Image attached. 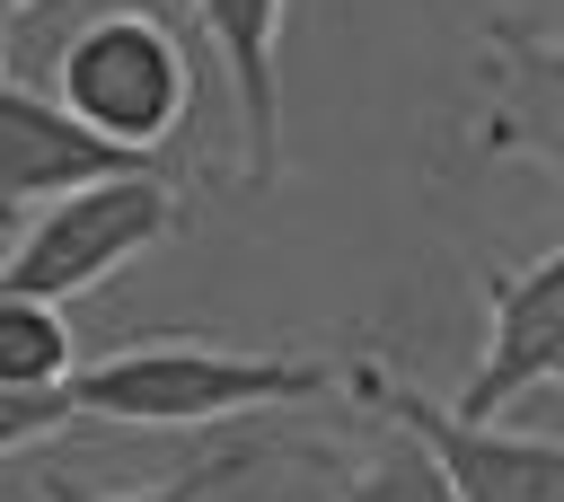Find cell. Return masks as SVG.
Masks as SVG:
<instances>
[{"label":"cell","instance_id":"4","mask_svg":"<svg viewBox=\"0 0 564 502\" xmlns=\"http://www.w3.org/2000/svg\"><path fill=\"white\" fill-rule=\"evenodd\" d=\"M344 396H361L379 423L423 440L458 502H564V440L555 432H494V423L441 414L414 388H397L379 361H344Z\"/></svg>","mask_w":564,"mask_h":502},{"label":"cell","instance_id":"7","mask_svg":"<svg viewBox=\"0 0 564 502\" xmlns=\"http://www.w3.org/2000/svg\"><path fill=\"white\" fill-rule=\"evenodd\" d=\"M194 26L220 53L238 97V176L273 185L282 176V0H194Z\"/></svg>","mask_w":564,"mask_h":502},{"label":"cell","instance_id":"2","mask_svg":"<svg viewBox=\"0 0 564 502\" xmlns=\"http://www.w3.org/2000/svg\"><path fill=\"white\" fill-rule=\"evenodd\" d=\"M53 106L70 123H88L97 141L150 159L194 114V62L150 9H97L53 53Z\"/></svg>","mask_w":564,"mask_h":502},{"label":"cell","instance_id":"8","mask_svg":"<svg viewBox=\"0 0 564 502\" xmlns=\"http://www.w3.org/2000/svg\"><path fill=\"white\" fill-rule=\"evenodd\" d=\"M520 106L485 123V150H529L538 167H555V35H494V70Z\"/></svg>","mask_w":564,"mask_h":502},{"label":"cell","instance_id":"1","mask_svg":"<svg viewBox=\"0 0 564 502\" xmlns=\"http://www.w3.org/2000/svg\"><path fill=\"white\" fill-rule=\"evenodd\" d=\"M335 388H344V361H317V352H229V343H185V335L123 343V352L79 361L62 379L79 423H141V432L238 423V414L308 405V396H335Z\"/></svg>","mask_w":564,"mask_h":502},{"label":"cell","instance_id":"13","mask_svg":"<svg viewBox=\"0 0 564 502\" xmlns=\"http://www.w3.org/2000/svg\"><path fill=\"white\" fill-rule=\"evenodd\" d=\"M9 9H26V0H0V18H9Z\"/></svg>","mask_w":564,"mask_h":502},{"label":"cell","instance_id":"5","mask_svg":"<svg viewBox=\"0 0 564 502\" xmlns=\"http://www.w3.org/2000/svg\"><path fill=\"white\" fill-rule=\"evenodd\" d=\"M564 379V247L529 255L520 273L485 282V361L458 388V414L485 423L511 396H538Z\"/></svg>","mask_w":564,"mask_h":502},{"label":"cell","instance_id":"11","mask_svg":"<svg viewBox=\"0 0 564 502\" xmlns=\"http://www.w3.org/2000/svg\"><path fill=\"white\" fill-rule=\"evenodd\" d=\"M256 467V449H220V458H203V467H185V476H167V484H150V493H79V484H44V502H203V493H220L229 476H247Z\"/></svg>","mask_w":564,"mask_h":502},{"label":"cell","instance_id":"3","mask_svg":"<svg viewBox=\"0 0 564 502\" xmlns=\"http://www.w3.org/2000/svg\"><path fill=\"white\" fill-rule=\"evenodd\" d=\"M176 220H185V203H176V185H159L150 167L70 185L62 203H44V211L0 247V282H9V291H35V299H79V291H97L106 273H123L141 247L176 238Z\"/></svg>","mask_w":564,"mask_h":502},{"label":"cell","instance_id":"12","mask_svg":"<svg viewBox=\"0 0 564 502\" xmlns=\"http://www.w3.org/2000/svg\"><path fill=\"white\" fill-rule=\"evenodd\" d=\"M53 432H79V414H70L62 388H0V458L9 449H35Z\"/></svg>","mask_w":564,"mask_h":502},{"label":"cell","instance_id":"9","mask_svg":"<svg viewBox=\"0 0 564 502\" xmlns=\"http://www.w3.org/2000/svg\"><path fill=\"white\" fill-rule=\"evenodd\" d=\"M70 317L62 299H35V291H9L0 282V388H62L79 361H70Z\"/></svg>","mask_w":564,"mask_h":502},{"label":"cell","instance_id":"10","mask_svg":"<svg viewBox=\"0 0 564 502\" xmlns=\"http://www.w3.org/2000/svg\"><path fill=\"white\" fill-rule=\"evenodd\" d=\"M344 502H458V493H449V476L432 467V449L388 423V440L361 458V476L344 484Z\"/></svg>","mask_w":564,"mask_h":502},{"label":"cell","instance_id":"6","mask_svg":"<svg viewBox=\"0 0 564 502\" xmlns=\"http://www.w3.org/2000/svg\"><path fill=\"white\" fill-rule=\"evenodd\" d=\"M123 167H141V159L115 150V141H97L88 123H70L44 88L0 79V247L44 203H62L70 185H97V176H123Z\"/></svg>","mask_w":564,"mask_h":502}]
</instances>
